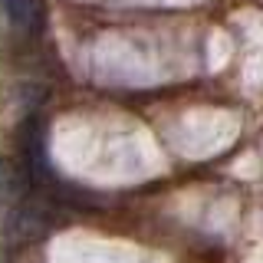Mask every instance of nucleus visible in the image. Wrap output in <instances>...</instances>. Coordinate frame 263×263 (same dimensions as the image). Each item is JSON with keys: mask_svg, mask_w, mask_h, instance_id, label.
<instances>
[{"mask_svg": "<svg viewBox=\"0 0 263 263\" xmlns=\"http://www.w3.org/2000/svg\"><path fill=\"white\" fill-rule=\"evenodd\" d=\"M0 13H4L7 23L20 33H40L43 23H46L43 0H0Z\"/></svg>", "mask_w": 263, "mask_h": 263, "instance_id": "obj_1", "label": "nucleus"}]
</instances>
